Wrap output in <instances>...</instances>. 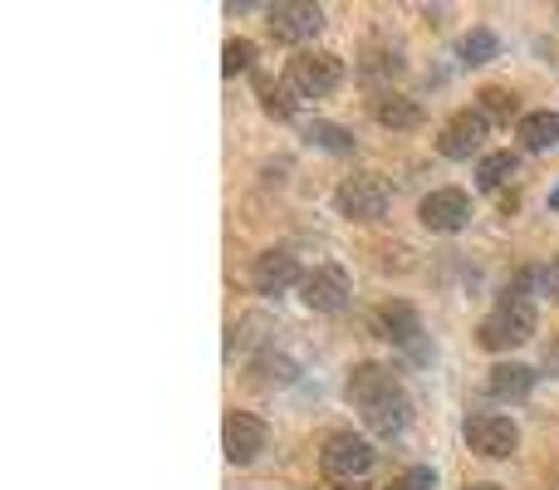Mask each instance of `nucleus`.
I'll return each instance as SVG.
<instances>
[{
  "label": "nucleus",
  "instance_id": "obj_3",
  "mask_svg": "<svg viewBox=\"0 0 559 490\" xmlns=\"http://www.w3.org/2000/svg\"><path fill=\"white\" fill-rule=\"evenodd\" d=\"M373 462H378L373 442H368V437H354V432H334L324 442V452H319L324 476L338 486H358L368 471H373Z\"/></svg>",
  "mask_w": 559,
  "mask_h": 490
},
{
  "label": "nucleus",
  "instance_id": "obj_5",
  "mask_svg": "<svg viewBox=\"0 0 559 490\" xmlns=\"http://www.w3.org/2000/svg\"><path fill=\"white\" fill-rule=\"evenodd\" d=\"M462 437L476 456H486V462H506V456L521 446V427L501 413H472L462 427Z\"/></svg>",
  "mask_w": 559,
  "mask_h": 490
},
{
  "label": "nucleus",
  "instance_id": "obj_32",
  "mask_svg": "<svg viewBox=\"0 0 559 490\" xmlns=\"http://www.w3.org/2000/svg\"><path fill=\"white\" fill-rule=\"evenodd\" d=\"M338 490H364V486H338Z\"/></svg>",
  "mask_w": 559,
  "mask_h": 490
},
{
  "label": "nucleus",
  "instance_id": "obj_22",
  "mask_svg": "<svg viewBox=\"0 0 559 490\" xmlns=\"http://www.w3.org/2000/svg\"><path fill=\"white\" fill-rule=\"evenodd\" d=\"M305 138L314 147H324V153H354V133L338 123H324V118H314V123L305 128Z\"/></svg>",
  "mask_w": 559,
  "mask_h": 490
},
{
  "label": "nucleus",
  "instance_id": "obj_7",
  "mask_svg": "<svg viewBox=\"0 0 559 490\" xmlns=\"http://www.w3.org/2000/svg\"><path fill=\"white\" fill-rule=\"evenodd\" d=\"M417 222H423L427 231H437V236L462 231V226H472V196H466L462 187H437V192L423 196Z\"/></svg>",
  "mask_w": 559,
  "mask_h": 490
},
{
  "label": "nucleus",
  "instance_id": "obj_26",
  "mask_svg": "<svg viewBox=\"0 0 559 490\" xmlns=\"http://www.w3.org/2000/svg\"><path fill=\"white\" fill-rule=\"evenodd\" d=\"M261 328H271V319H265V314H246V319H236V324H231V338H226V344H231V348H251L255 338H261Z\"/></svg>",
  "mask_w": 559,
  "mask_h": 490
},
{
  "label": "nucleus",
  "instance_id": "obj_17",
  "mask_svg": "<svg viewBox=\"0 0 559 490\" xmlns=\"http://www.w3.org/2000/svg\"><path fill=\"white\" fill-rule=\"evenodd\" d=\"M295 378H299L295 358H285V354H261V358H251V373H246V383H251L255 393H275V387H289Z\"/></svg>",
  "mask_w": 559,
  "mask_h": 490
},
{
  "label": "nucleus",
  "instance_id": "obj_12",
  "mask_svg": "<svg viewBox=\"0 0 559 490\" xmlns=\"http://www.w3.org/2000/svg\"><path fill=\"white\" fill-rule=\"evenodd\" d=\"M397 373L393 368H383V363H358L354 373H348V383H344V397L364 413V407H373L378 397H388V393H397Z\"/></svg>",
  "mask_w": 559,
  "mask_h": 490
},
{
  "label": "nucleus",
  "instance_id": "obj_1",
  "mask_svg": "<svg viewBox=\"0 0 559 490\" xmlns=\"http://www.w3.org/2000/svg\"><path fill=\"white\" fill-rule=\"evenodd\" d=\"M476 338H481V348H491V354H511V348L531 344L535 338V304L531 299H501V304L481 319Z\"/></svg>",
  "mask_w": 559,
  "mask_h": 490
},
{
  "label": "nucleus",
  "instance_id": "obj_2",
  "mask_svg": "<svg viewBox=\"0 0 559 490\" xmlns=\"http://www.w3.org/2000/svg\"><path fill=\"white\" fill-rule=\"evenodd\" d=\"M344 84V59L329 49H299L285 64V88L295 98H329Z\"/></svg>",
  "mask_w": 559,
  "mask_h": 490
},
{
  "label": "nucleus",
  "instance_id": "obj_31",
  "mask_svg": "<svg viewBox=\"0 0 559 490\" xmlns=\"http://www.w3.org/2000/svg\"><path fill=\"white\" fill-rule=\"evenodd\" d=\"M550 212H559V187H555V192H550Z\"/></svg>",
  "mask_w": 559,
  "mask_h": 490
},
{
  "label": "nucleus",
  "instance_id": "obj_30",
  "mask_svg": "<svg viewBox=\"0 0 559 490\" xmlns=\"http://www.w3.org/2000/svg\"><path fill=\"white\" fill-rule=\"evenodd\" d=\"M466 490H506V486H491V481H481V486H466Z\"/></svg>",
  "mask_w": 559,
  "mask_h": 490
},
{
  "label": "nucleus",
  "instance_id": "obj_25",
  "mask_svg": "<svg viewBox=\"0 0 559 490\" xmlns=\"http://www.w3.org/2000/svg\"><path fill=\"white\" fill-rule=\"evenodd\" d=\"M378 74H403V55L397 49H368L364 55V79H378Z\"/></svg>",
  "mask_w": 559,
  "mask_h": 490
},
{
  "label": "nucleus",
  "instance_id": "obj_9",
  "mask_svg": "<svg viewBox=\"0 0 559 490\" xmlns=\"http://www.w3.org/2000/svg\"><path fill=\"white\" fill-rule=\"evenodd\" d=\"M265 25H271V35L280 45H299V39H314L324 29V10L305 5V0H280V5H271Z\"/></svg>",
  "mask_w": 559,
  "mask_h": 490
},
{
  "label": "nucleus",
  "instance_id": "obj_6",
  "mask_svg": "<svg viewBox=\"0 0 559 490\" xmlns=\"http://www.w3.org/2000/svg\"><path fill=\"white\" fill-rule=\"evenodd\" d=\"M388 202H393V192H388V182H378V177H344L334 192V206L344 222H383Z\"/></svg>",
  "mask_w": 559,
  "mask_h": 490
},
{
  "label": "nucleus",
  "instance_id": "obj_15",
  "mask_svg": "<svg viewBox=\"0 0 559 490\" xmlns=\"http://www.w3.org/2000/svg\"><path fill=\"white\" fill-rule=\"evenodd\" d=\"M407 422H413V403H407L403 387L388 393V397H378L373 407H364V427L368 432H378V437H397Z\"/></svg>",
  "mask_w": 559,
  "mask_h": 490
},
{
  "label": "nucleus",
  "instance_id": "obj_29",
  "mask_svg": "<svg viewBox=\"0 0 559 490\" xmlns=\"http://www.w3.org/2000/svg\"><path fill=\"white\" fill-rule=\"evenodd\" d=\"M545 368H550V373H559V334L550 338V348H545Z\"/></svg>",
  "mask_w": 559,
  "mask_h": 490
},
{
  "label": "nucleus",
  "instance_id": "obj_24",
  "mask_svg": "<svg viewBox=\"0 0 559 490\" xmlns=\"http://www.w3.org/2000/svg\"><path fill=\"white\" fill-rule=\"evenodd\" d=\"M255 64V45H251V39H226V49H222V69H226V74H246V69H251Z\"/></svg>",
  "mask_w": 559,
  "mask_h": 490
},
{
  "label": "nucleus",
  "instance_id": "obj_4",
  "mask_svg": "<svg viewBox=\"0 0 559 490\" xmlns=\"http://www.w3.org/2000/svg\"><path fill=\"white\" fill-rule=\"evenodd\" d=\"M486 138H491V118H486L481 108H462V113H452L442 123L437 153H442L447 163H466V157H476L486 147Z\"/></svg>",
  "mask_w": 559,
  "mask_h": 490
},
{
  "label": "nucleus",
  "instance_id": "obj_13",
  "mask_svg": "<svg viewBox=\"0 0 559 490\" xmlns=\"http://www.w3.org/2000/svg\"><path fill=\"white\" fill-rule=\"evenodd\" d=\"M373 334L388 338V344H413V338L423 334V319H417V309L407 304V299H388L373 314Z\"/></svg>",
  "mask_w": 559,
  "mask_h": 490
},
{
  "label": "nucleus",
  "instance_id": "obj_27",
  "mask_svg": "<svg viewBox=\"0 0 559 490\" xmlns=\"http://www.w3.org/2000/svg\"><path fill=\"white\" fill-rule=\"evenodd\" d=\"M388 490H437V471L432 466H413V471H403Z\"/></svg>",
  "mask_w": 559,
  "mask_h": 490
},
{
  "label": "nucleus",
  "instance_id": "obj_19",
  "mask_svg": "<svg viewBox=\"0 0 559 490\" xmlns=\"http://www.w3.org/2000/svg\"><path fill=\"white\" fill-rule=\"evenodd\" d=\"M515 172H521V157L515 153H486L481 163H476V187H481V192H501Z\"/></svg>",
  "mask_w": 559,
  "mask_h": 490
},
{
  "label": "nucleus",
  "instance_id": "obj_28",
  "mask_svg": "<svg viewBox=\"0 0 559 490\" xmlns=\"http://www.w3.org/2000/svg\"><path fill=\"white\" fill-rule=\"evenodd\" d=\"M540 295H550V299H559V255L550 260V265L540 270Z\"/></svg>",
  "mask_w": 559,
  "mask_h": 490
},
{
  "label": "nucleus",
  "instance_id": "obj_23",
  "mask_svg": "<svg viewBox=\"0 0 559 490\" xmlns=\"http://www.w3.org/2000/svg\"><path fill=\"white\" fill-rule=\"evenodd\" d=\"M261 108L285 123V118H295V94H289L285 84H265V79H261Z\"/></svg>",
  "mask_w": 559,
  "mask_h": 490
},
{
  "label": "nucleus",
  "instance_id": "obj_18",
  "mask_svg": "<svg viewBox=\"0 0 559 490\" xmlns=\"http://www.w3.org/2000/svg\"><path fill=\"white\" fill-rule=\"evenodd\" d=\"M515 138H521L525 153H550V147H559V113H550V108H540V113H521Z\"/></svg>",
  "mask_w": 559,
  "mask_h": 490
},
{
  "label": "nucleus",
  "instance_id": "obj_8",
  "mask_svg": "<svg viewBox=\"0 0 559 490\" xmlns=\"http://www.w3.org/2000/svg\"><path fill=\"white\" fill-rule=\"evenodd\" d=\"M348 275L338 265H314L305 279H299V299H305V309H314V314H338V309H348Z\"/></svg>",
  "mask_w": 559,
  "mask_h": 490
},
{
  "label": "nucleus",
  "instance_id": "obj_10",
  "mask_svg": "<svg viewBox=\"0 0 559 490\" xmlns=\"http://www.w3.org/2000/svg\"><path fill=\"white\" fill-rule=\"evenodd\" d=\"M222 437H226V462L231 466H251L255 456L265 452V422L261 417H251V413H226V427H222Z\"/></svg>",
  "mask_w": 559,
  "mask_h": 490
},
{
  "label": "nucleus",
  "instance_id": "obj_20",
  "mask_svg": "<svg viewBox=\"0 0 559 490\" xmlns=\"http://www.w3.org/2000/svg\"><path fill=\"white\" fill-rule=\"evenodd\" d=\"M501 55V39H496V29H486V25H476V29H466L462 35V64H491V59Z\"/></svg>",
  "mask_w": 559,
  "mask_h": 490
},
{
  "label": "nucleus",
  "instance_id": "obj_14",
  "mask_svg": "<svg viewBox=\"0 0 559 490\" xmlns=\"http://www.w3.org/2000/svg\"><path fill=\"white\" fill-rule=\"evenodd\" d=\"M373 118H378V128L413 133V128H423V104L407 98V94H397V88H383V94L373 98Z\"/></svg>",
  "mask_w": 559,
  "mask_h": 490
},
{
  "label": "nucleus",
  "instance_id": "obj_21",
  "mask_svg": "<svg viewBox=\"0 0 559 490\" xmlns=\"http://www.w3.org/2000/svg\"><path fill=\"white\" fill-rule=\"evenodd\" d=\"M476 108H481L486 118H515L521 113V94L506 84H486L481 94H476Z\"/></svg>",
  "mask_w": 559,
  "mask_h": 490
},
{
  "label": "nucleus",
  "instance_id": "obj_11",
  "mask_svg": "<svg viewBox=\"0 0 559 490\" xmlns=\"http://www.w3.org/2000/svg\"><path fill=\"white\" fill-rule=\"evenodd\" d=\"M299 260L289 255V250H261L255 255V265H251V285H255V295H285L289 285H299Z\"/></svg>",
  "mask_w": 559,
  "mask_h": 490
},
{
  "label": "nucleus",
  "instance_id": "obj_16",
  "mask_svg": "<svg viewBox=\"0 0 559 490\" xmlns=\"http://www.w3.org/2000/svg\"><path fill=\"white\" fill-rule=\"evenodd\" d=\"M486 387H491V397H501V403H521V397L535 393V368H525V363H496L491 373H486Z\"/></svg>",
  "mask_w": 559,
  "mask_h": 490
}]
</instances>
